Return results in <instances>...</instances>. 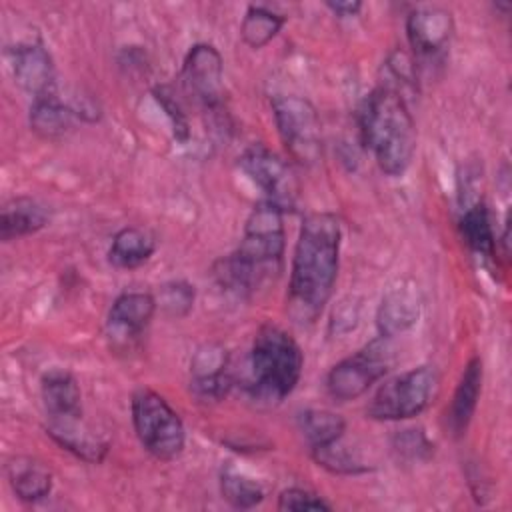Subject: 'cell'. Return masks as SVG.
<instances>
[{
    "mask_svg": "<svg viewBox=\"0 0 512 512\" xmlns=\"http://www.w3.org/2000/svg\"><path fill=\"white\" fill-rule=\"evenodd\" d=\"M340 220L330 212H314L302 220L294 246L288 314L300 322H314L328 304L340 262Z\"/></svg>",
    "mask_w": 512,
    "mask_h": 512,
    "instance_id": "1",
    "label": "cell"
},
{
    "mask_svg": "<svg viewBox=\"0 0 512 512\" xmlns=\"http://www.w3.org/2000/svg\"><path fill=\"white\" fill-rule=\"evenodd\" d=\"M284 248L282 208L270 200L260 202L246 218L238 248L220 262L218 278L228 290L254 292L278 276Z\"/></svg>",
    "mask_w": 512,
    "mask_h": 512,
    "instance_id": "2",
    "label": "cell"
},
{
    "mask_svg": "<svg viewBox=\"0 0 512 512\" xmlns=\"http://www.w3.org/2000/svg\"><path fill=\"white\" fill-rule=\"evenodd\" d=\"M360 136L378 168L400 176L416 152V126L404 96L386 84L374 88L360 108Z\"/></svg>",
    "mask_w": 512,
    "mask_h": 512,
    "instance_id": "3",
    "label": "cell"
},
{
    "mask_svg": "<svg viewBox=\"0 0 512 512\" xmlns=\"http://www.w3.org/2000/svg\"><path fill=\"white\" fill-rule=\"evenodd\" d=\"M250 394L266 404H280L300 382L304 356L298 342L280 326L264 324L250 350Z\"/></svg>",
    "mask_w": 512,
    "mask_h": 512,
    "instance_id": "4",
    "label": "cell"
},
{
    "mask_svg": "<svg viewBox=\"0 0 512 512\" xmlns=\"http://www.w3.org/2000/svg\"><path fill=\"white\" fill-rule=\"evenodd\" d=\"M140 444L158 460H174L186 446V430L172 406L154 390L138 388L130 402Z\"/></svg>",
    "mask_w": 512,
    "mask_h": 512,
    "instance_id": "5",
    "label": "cell"
},
{
    "mask_svg": "<svg viewBox=\"0 0 512 512\" xmlns=\"http://www.w3.org/2000/svg\"><path fill=\"white\" fill-rule=\"evenodd\" d=\"M438 390L434 366H416L388 378L366 406V416L380 422L408 420L424 412Z\"/></svg>",
    "mask_w": 512,
    "mask_h": 512,
    "instance_id": "6",
    "label": "cell"
},
{
    "mask_svg": "<svg viewBox=\"0 0 512 512\" xmlns=\"http://www.w3.org/2000/svg\"><path fill=\"white\" fill-rule=\"evenodd\" d=\"M272 114L280 140L302 166H314L322 158V124L314 104L302 96L280 94L272 98Z\"/></svg>",
    "mask_w": 512,
    "mask_h": 512,
    "instance_id": "7",
    "label": "cell"
},
{
    "mask_svg": "<svg viewBox=\"0 0 512 512\" xmlns=\"http://www.w3.org/2000/svg\"><path fill=\"white\" fill-rule=\"evenodd\" d=\"M392 362L394 348L390 344V338L378 336L352 356L332 366V370L326 376L328 394L340 402L354 400L362 396L380 378H384Z\"/></svg>",
    "mask_w": 512,
    "mask_h": 512,
    "instance_id": "8",
    "label": "cell"
},
{
    "mask_svg": "<svg viewBox=\"0 0 512 512\" xmlns=\"http://www.w3.org/2000/svg\"><path fill=\"white\" fill-rule=\"evenodd\" d=\"M182 82L190 96L204 108H218L224 96V60L206 42L194 44L182 64Z\"/></svg>",
    "mask_w": 512,
    "mask_h": 512,
    "instance_id": "9",
    "label": "cell"
},
{
    "mask_svg": "<svg viewBox=\"0 0 512 512\" xmlns=\"http://www.w3.org/2000/svg\"><path fill=\"white\" fill-rule=\"evenodd\" d=\"M240 168L248 178L268 194V200L278 204L282 210L296 198L298 184L292 168L280 156L268 148L256 144L240 156Z\"/></svg>",
    "mask_w": 512,
    "mask_h": 512,
    "instance_id": "10",
    "label": "cell"
},
{
    "mask_svg": "<svg viewBox=\"0 0 512 512\" xmlns=\"http://www.w3.org/2000/svg\"><path fill=\"white\" fill-rule=\"evenodd\" d=\"M12 74L16 84L32 96V100L54 96L56 70L50 52L42 42H24L10 52Z\"/></svg>",
    "mask_w": 512,
    "mask_h": 512,
    "instance_id": "11",
    "label": "cell"
},
{
    "mask_svg": "<svg viewBox=\"0 0 512 512\" xmlns=\"http://www.w3.org/2000/svg\"><path fill=\"white\" fill-rule=\"evenodd\" d=\"M156 298L150 292H124L108 310V334L112 340L128 342L138 338L156 312Z\"/></svg>",
    "mask_w": 512,
    "mask_h": 512,
    "instance_id": "12",
    "label": "cell"
},
{
    "mask_svg": "<svg viewBox=\"0 0 512 512\" xmlns=\"http://www.w3.org/2000/svg\"><path fill=\"white\" fill-rule=\"evenodd\" d=\"M454 30L452 14L438 6L416 8L406 18V36L416 54L432 56L440 52Z\"/></svg>",
    "mask_w": 512,
    "mask_h": 512,
    "instance_id": "13",
    "label": "cell"
},
{
    "mask_svg": "<svg viewBox=\"0 0 512 512\" xmlns=\"http://www.w3.org/2000/svg\"><path fill=\"white\" fill-rule=\"evenodd\" d=\"M420 310H422V300L414 284L402 282L390 288L382 296L380 306L376 310V326L380 336L392 338L400 332H406L418 322Z\"/></svg>",
    "mask_w": 512,
    "mask_h": 512,
    "instance_id": "14",
    "label": "cell"
},
{
    "mask_svg": "<svg viewBox=\"0 0 512 512\" xmlns=\"http://www.w3.org/2000/svg\"><path fill=\"white\" fill-rule=\"evenodd\" d=\"M48 422L82 418V394L78 380L66 370H50L40 382Z\"/></svg>",
    "mask_w": 512,
    "mask_h": 512,
    "instance_id": "15",
    "label": "cell"
},
{
    "mask_svg": "<svg viewBox=\"0 0 512 512\" xmlns=\"http://www.w3.org/2000/svg\"><path fill=\"white\" fill-rule=\"evenodd\" d=\"M50 220V212L34 198L18 196L8 200L0 210V238L4 242L24 238L42 230Z\"/></svg>",
    "mask_w": 512,
    "mask_h": 512,
    "instance_id": "16",
    "label": "cell"
},
{
    "mask_svg": "<svg viewBox=\"0 0 512 512\" xmlns=\"http://www.w3.org/2000/svg\"><path fill=\"white\" fill-rule=\"evenodd\" d=\"M6 478L22 502H40L52 490V474L50 470L30 456H12L6 462Z\"/></svg>",
    "mask_w": 512,
    "mask_h": 512,
    "instance_id": "17",
    "label": "cell"
},
{
    "mask_svg": "<svg viewBox=\"0 0 512 512\" xmlns=\"http://www.w3.org/2000/svg\"><path fill=\"white\" fill-rule=\"evenodd\" d=\"M482 376H484L482 360L478 356L470 358L460 376V382L454 390L450 410H448V424H450V430L454 432V436H462L466 432V428L476 412L478 398L482 392Z\"/></svg>",
    "mask_w": 512,
    "mask_h": 512,
    "instance_id": "18",
    "label": "cell"
},
{
    "mask_svg": "<svg viewBox=\"0 0 512 512\" xmlns=\"http://www.w3.org/2000/svg\"><path fill=\"white\" fill-rule=\"evenodd\" d=\"M46 432L68 452H72L76 458H82L84 462H100L106 452L108 444L94 436L84 424L82 418L74 420H62V422H48Z\"/></svg>",
    "mask_w": 512,
    "mask_h": 512,
    "instance_id": "19",
    "label": "cell"
},
{
    "mask_svg": "<svg viewBox=\"0 0 512 512\" xmlns=\"http://www.w3.org/2000/svg\"><path fill=\"white\" fill-rule=\"evenodd\" d=\"M156 250L154 236L138 226H126L118 230L108 248V262L114 268L132 270L152 258Z\"/></svg>",
    "mask_w": 512,
    "mask_h": 512,
    "instance_id": "20",
    "label": "cell"
},
{
    "mask_svg": "<svg viewBox=\"0 0 512 512\" xmlns=\"http://www.w3.org/2000/svg\"><path fill=\"white\" fill-rule=\"evenodd\" d=\"M74 106L60 102L56 96L32 100L30 130L44 140H58L72 130L76 120Z\"/></svg>",
    "mask_w": 512,
    "mask_h": 512,
    "instance_id": "21",
    "label": "cell"
},
{
    "mask_svg": "<svg viewBox=\"0 0 512 512\" xmlns=\"http://www.w3.org/2000/svg\"><path fill=\"white\" fill-rule=\"evenodd\" d=\"M460 234L474 254L486 260H496V234L490 224V214L482 202L464 210L460 216Z\"/></svg>",
    "mask_w": 512,
    "mask_h": 512,
    "instance_id": "22",
    "label": "cell"
},
{
    "mask_svg": "<svg viewBox=\"0 0 512 512\" xmlns=\"http://www.w3.org/2000/svg\"><path fill=\"white\" fill-rule=\"evenodd\" d=\"M284 24H286L284 14H278L272 8H266L262 4H250L240 24V36L246 46L258 50L268 42H272Z\"/></svg>",
    "mask_w": 512,
    "mask_h": 512,
    "instance_id": "23",
    "label": "cell"
},
{
    "mask_svg": "<svg viewBox=\"0 0 512 512\" xmlns=\"http://www.w3.org/2000/svg\"><path fill=\"white\" fill-rule=\"evenodd\" d=\"M298 426L304 438L308 440L310 448H318V446H326L340 440L346 430V420L332 410L310 408L300 412Z\"/></svg>",
    "mask_w": 512,
    "mask_h": 512,
    "instance_id": "24",
    "label": "cell"
},
{
    "mask_svg": "<svg viewBox=\"0 0 512 512\" xmlns=\"http://www.w3.org/2000/svg\"><path fill=\"white\" fill-rule=\"evenodd\" d=\"M220 494L222 498L234 508H254L264 500V488L250 476L234 470L224 468L220 474Z\"/></svg>",
    "mask_w": 512,
    "mask_h": 512,
    "instance_id": "25",
    "label": "cell"
},
{
    "mask_svg": "<svg viewBox=\"0 0 512 512\" xmlns=\"http://www.w3.org/2000/svg\"><path fill=\"white\" fill-rule=\"evenodd\" d=\"M310 450H312L314 462L332 474H360L368 470L362 464V460L356 454H352L348 446L342 444V438L332 444L310 448Z\"/></svg>",
    "mask_w": 512,
    "mask_h": 512,
    "instance_id": "26",
    "label": "cell"
},
{
    "mask_svg": "<svg viewBox=\"0 0 512 512\" xmlns=\"http://www.w3.org/2000/svg\"><path fill=\"white\" fill-rule=\"evenodd\" d=\"M190 372H192L190 382L210 380V378L228 374V350L218 342L202 344L190 360Z\"/></svg>",
    "mask_w": 512,
    "mask_h": 512,
    "instance_id": "27",
    "label": "cell"
},
{
    "mask_svg": "<svg viewBox=\"0 0 512 512\" xmlns=\"http://www.w3.org/2000/svg\"><path fill=\"white\" fill-rule=\"evenodd\" d=\"M154 298H156V306L166 316L182 318V316H186L192 310L194 298H196V290L186 280H172V282L162 284Z\"/></svg>",
    "mask_w": 512,
    "mask_h": 512,
    "instance_id": "28",
    "label": "cell"
},
{
    "mask_svg": "<svg viewBox=\"0 0 512 512\" xmlns=\"http://www.w3.org/2000/svg\"><path fill=\"white\" fill-rule=\"evenodd\" d=\"M276 508L290 510V512H294V510H332V504H328L322 496H318L312 490L292 486L278 494Z\"/></svg>",
    "mask_w": 512,
    "mask_h": 512,
    "instance_id": "29",
    "label": "cell"
},
{
    "mask_svg": "<svg viewBox=\"0 0 512 512\" xmlns=\"http://www.w3.org/2000/svg\"><path fill=\"white\" fill-rule=\"evenodd\" d=\"M394 448L408 460H426L432 454V444L422 430H402L394 438Z\"/></svg>",
    "mask_w": 512,
    "mask_h": 512,
    "instance_id": "30",
    "label": "cell"
},
{
    "mask_svg": "<svg viewBox=\"0 0 512 512\" xmlns=\"http://www.w3.org/2000/svg\"><path fill=\"white\" fill-rule=\"evenodd\" d=\"M154 94H156V100L162 104V108L166 110V114H168V118L174 126V136L178 140H186L188 138V120H186V114L180 110L178 102L172 98V94L166 88H156Z\"/></svg>",
    "mask_w": 512,
    "mask_h": 512,
    "instance_id": "31",
    "label": "cell"
},
{
    "mask_svg": "<svg viewBox=\"0 0 512 512\" xmlns=\"http://www.w3.org/2000/svg\"><path fill=\"white\" fill-rule=\"evenodd\" d=\"M326 8L332 10L338 18H350V16H356L360 10H362V2L358 0H352V2H342V0H336V2H326Z\"/></svg>",
    "mask_w": 512,
    "mask_h": 512,
    "instance_id": "32",
    "label": "cell"
}]
</instances>
